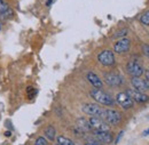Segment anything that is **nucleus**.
I'll return each instance as SVG.
<instances>
[{
  "label": "nucleus",
  "mask_w": 149,
  "mask_h": 145,
  "mask_svg": "<svg viewBox=\"0 0 149 145\" xmlns=\"http://www.w3.org/2000/svg\"><path fill=\"white\" fill-rule=\"evenodd\" d=\"M90 95L94 101H96L99 104H102L104 106H112L115 104V101H113L111 96L109 94L104 93L103 90H101V89L94 88L90 91Z\"/></svg>",
  "instance_id": "f257e3e1"
},
{
  "label": "nucleus",
  "mask_w": 149,
  "mask_h": 145,
  "mask_svg": "<svg viewBox=\"0 0 149 145\" xmlns=\"http://www.w3.org/2000/svg\"><path fill=\"white\" fill-rule=\"evenodd\" d=\"M81 110L84 113L91 115V117H97V118H101L103 119V115H104V109L100 108L97 104H92V103H87V104H84L81 106Z\"/></svg>",
  "instance_id": "f03ea898"
},
{
  "label": "nucleus",
  "mask_w": 149,
  "mask_h": 145,
  "mask_svg": "<svg viewBox=\"0 0 149 145\" xmlns=\"http://www.w3.org/2000/svg\"><path fill=\"white\" fill-rule=\"evenodd\" d=\"M88 122L91 125V128L94 131H109V124H107L103 119L97 117H91L88 119Z\"/></svg>",
  "instance_id": "7ed1b4c3"
},
{
  "label": "nucleus",
  "mask_w": 149,
  "mask_h": 145,
  "mask_svg": "<svg viewBox=\"0 0 149 145\" xmlns=\"http://www.w3.org/2000/svg\"><path fill=\"white\" fill-rule=\"evenodd\" d=\"M97 59L99 62L104 65V66H112L115 65L116 63V59H115V55L111 50L109 49H106V50H102L100 54L97 55Z\"/></svg>",
  "instance_id": "20e7f679"
},
{
  "label": "nucleus",
  "mask_w": 149,
  "mask_h": 145,
  "mask_svg": "<svg viewBox=\"0 0 149 145\" xmlns=\"http://www.w3.org/2000/svg\"><path fill=\"white\" fill-rule=\"evenodd\" d=\"M103 120L110 125H118L122 121V115L119 112H117L115 110H104Z\"/></svg>",
  "instance_id": "39448f33"
},
{
  "label": "nucleus",
  "mask_w": 149,
  "mask_h": 145,
  "mask_svg": "<svg viewBox=\"0 0 149 145\" xmlns=\"http://www.w3.org/2000/svg\"><path fill=\"white\" fill-rule=\"evenodd\" d=\"M104 81L110 87H120L123 85V82H124L123 78L118 73H115V72L107 73L104 75Z\"/></svg>",
  "instance_id": "423d86ee"
},
{
  "label": "nucleus",
  "mask_w": 149,
  "mask_h": 145,
  "mask_svg": "<svg viewBox=\"0 0 149 145\" xmlns=\"http://www.w3.org/2000/svg\"><path fill=\"white\" fill-rule=\"evenodd\" d=\"M116 102L123 108V109L127 110L131 109L133 106V99L131 98V96L126 91H122L116 96Z\"/></svg>",
  "instance_id": "0eeeda50"
},
{
  "label": "nucleus",
  "mask_w": 149,
  "mask_h": 145,
  "mask_svg": "<svg viewBox=\"0 0 149 145\" xmlns=\"http://www.w3.org/2000/svg\"><path fill=\"white\" fill-rule=\"evenodd\" d=\"M131 48V40L129 38H122L113 45V50L118 54H123L129 52Z\"/></svg>",
  "instance_id": "6e6552de"
},
{
  "label": "nucleus",
  "mask_w": 149,
  "mask_h": 145,
  "mask_svg": "<svg viewBox=\"0 0 149 145\" xmlns=\"http://www.w3.org/2000/svg\"><path fill=\"white\" fill-rule=\"evenodd\" d=\"M126 93L131 96V98L133 99V102H138V103H146L149 101L148 95H146L145 93L135 89H129L126 90Z\"/></svg>",
  "instance_id": "1a4fd4ad"
},
{
  "label": "nucleus",
  "mask_w": 149,
  "mask_h": 145,
  "mask_svg": "<svg viewBox=\"0 0 149 145\" xmlns=\"http://www.w3.org/2000/svg\"><path fill=\"white\" fill-rule=\"evenodd\" d=\"M126 69H127V72L130 73L132 77H141L145 73L143 68L139 63H136V62H130V63H127Z\"/></svg>",
  "instance_id": "9d476101"
},
{
  "label": "nucleus",
  "mask_w": 149,
  "mask_h": 145,
  "mask_svg": "<svg viewBox=\"0 0 149 145\" xmlns=\"http://www.w3.org/2000/svg\"><path fill=\"white\" fill-rule=\"evenodd\" d=\"M94 138L97 142L109 144L112 142V134L109 131H94Z\"/></svg>",
  "instance_id": "9b49d317"
},
{
  "label": "nucleus",
  "mask_w": 149,
  "mask_h": 145,
  "mask_svg": "<svg viewBox=\"0 0 149 145\" xmlns=\"http://www.w3.org/2000/svg\"><path fill=\"white\" fill-rule=\"evenodd\" d=\"M131 84L133 86V89L139 91H146L147 89H149L147 84L145 80H142L140 77H132V80H131Z\"/></svg>",
  "instance_id": "f8f14e48"
},
{
  "label": "nucleus",
  "mask_w": 149,
  "mask_h": 145,
  "mask_svg": "<svg viewBox=\"0 0 149 145\" xmlns=\"http://www.w3.org/2000/svg\"><path fill=\"white\" fill-rule=\"evenodd\" d=\"M86 78H87V80H88V82L93 86L94 88H97V89H101L102 88V86H103V82L101 81V79L93 72H88L87 73V75H86Z\"/></svg>",
  "instance_id": "ddd939ff"
},
{
  "label": "nucleus",
  "mask_w": 149,
  "mask_h": 145,
  "mask_svg": "<svg viewBox=\"0 0 149 145\" xmlns=\"http://www.w3.org/2000/svg\"><path fill=\"white\" fill-rule=\"evenodd\" d=\"M13 16V10L12 8L8 6V3H6L5 1L0 0V17L1 18H9Z\"/></svg>",
  "instance_id": "4468645a"
},
{
  "label": "nucleus",
  "mask_w": 149,
  "mask_h": 145,
  "mask_svg": "<svg viewBox=\"0 0 149 145\" xmlns=\"http://www.w3.org/2000/svg\"><path fill=\"white\" fill-rule=\"evenodd\" d=\"M77 128L80 129V130H83L84 133H86V131H91V130H92L88 120H86V119H84V118H79V119L77 120Z\"/></svg>",
  "instance_id": "2eb2a0df"
},
{
  "label": "nucleus",
  "mask_w": 149,
  "mask_h": 145,
  "mask_svg": "<svg viewBox=\"0 0 149 145\" xmlns=\"http://www.w3.org/2000/svg\"><path fill=\"white\" fill-rule=\"evenodd\" d=\"M56 130L53 126H48L45 130V137H47L49 141H54L55 139Z\"/></svg>",
  "instance_id": "dca6fc26"
},
{
  "label": "nucleus",
  "mask_w": 149,
  "mask_h": 145,
  "mask_svg": "<svg viewBox=\"0 0 149 145\" xmlns=\"http://www.w3.org/2000/svg\"><path fill=\"white\" fill-rule=\"evenodd\" d=\"M56 139H57L58 145H74V143L71 139H69V138H67L64 136H58Z\"/></svg>",
  "instance_id": "f3484780"
},
{
  "label": "nucleus",
  "mask_w": 149,
  "mask_h": 145,
  "mask_svg": "<svg viewBox=\"0 0 149 145\" xmlns=\"http://www.w3.org/2000/svg\"><path fill=\"white\" fill-rule=\"evenodd\" d=\"M140 22H141L143 25L149 26V10L145 12V13H143V14L140 16Z\"/></svg>",
  "instance_id": "a211bd4d"
},
{
  "label": "nucleus",
  "mask_w": 149,
  "mask_h": 145,
  "mask_svg": "<svg viewBox=\"0 0 149 145\" xmlns=\"http://www.w3.org/2000/svg\"><path fill=\"white\" fill-rule=\"evenodd\" d=\"M127 29H122V30H119V31H117L112 38H123V37H125L127 35Z\"/></svg>",
  "instance_id": "6ab92c4d"
},
{
  "label": "nucleus",
  "mask_w": 149,
  "mask_h": 145,
  "mask_svg": "<svg viewBox=\"0 0 149 145\" xmlns=\"http://www.w3.org/2000/svg\"><path fill=\"white\" fill-rule=\"evenodd\" d=\"M35 145H48L47 144V141H46V138L45 137H38L37 139H36V142H35Z\"/></svg>",
  "instance_id": "aec40b11"
},
{
  "label": "nucleus",
  "mask_w": 149,
  "mask_h": 145,
  "mask_svg": "<svg viewBox=\"0 0 149 145\" xmlns=\"http://www.w3.org/2000/svg\"><path fill=\"white\" fill-rule=\"evenodd\" d=\"M142 52L149 58V45H143L142 46Z\"/></svg>",
  "instance_id": "412c9836"
},
{
  "label": "nucleus",
  "mask_w": 149,
  "mask_h": 145,
  "mask_svg": "<svg viewBox=\"0 0 149 145\" xmlns=\"http://www.w3.org/2000/svg\"><path fill=\"white\" fill-rule=\"evenodd\" d=\"M123 135H124V131H120V133H119V135L117 136V138H116V141H115V143H116V144H117V143H118V142L120 141V137H122Z\"/></svg>",
  "instance_id": "4be33fe9"
},
{
  "label": "nucleus",
  "mask_w": 149,
  "mask_h": 145,
  "mask_svg": "<svg viewBox=\"0 0 149 145\" xmlns=\"http://www.w3.org/2000/svg\"><path fill=\"white\" fill-rule=\"evenodd\" d=\"M145 81H146V84H147V86H148L149 88V70L146 71V79H145Z\"/></svg>",
  "instance_id": "5701e85b"
},
{
  "label": "nucleus",
  "mask_w": 149,
  "mask_h": 145,
  "mask_svg": "<svg viewBox=\"0 0 149 145\" xmlns=\"http://www.w3.org/2000/svg\"><path fill=\"white\" fill-rule=\"evenodd\" d=\"M142 135H143V136H148V135H149V129H147V130H145V131L142 133Z\"/></svg>",
  "instance_id": "b1692460"
},
{
  "label": "nucleus",
  "mask_w": 149,
  "mask_h": 145,
  "mask_svg": "<svg viewBox=\"0 0 149 145\" xmlns=\"http://www.w3.org/2000/svg\"><path fill=\"white\" fill-rule=\"evenodd\" d=\"M86 145H100L99 143H96V142H90V143H87Z\"/></svg>",
  "instance_id": "393cba45"
},
{
  "label": "nucleus",
  "mask_w": 149,
  "mask_h": 145,
  "mask_svg": "<svg viewBox=\"0 0 149 145\" xmlns=\"http://www.w3.org/2000/svg\"><path fill=\"white\" fill-rule=\"evenodd\" d=\"M52 2H53V0H48V1H47V3H46V5H47V6H48V7H49V6H51V3H52Z\"/></svg>",
  "instance_id": "a878e982"
},
{
  "label": "nucleus",
  "mask_w": 149,
  "mask_h": 145,
  "mask_svg": "<svg viewBox=\"0 0 149 145\" xmlns=\"http://www.w3.org/2000/svg\"><path fill=\"white\" fill-rule=\"evenodd\" d=\"M5 135H6V136H10V131H6Z\"/></svg>",
  "instance_id": "bb28decb"
},
{
  "label": "nucleus",
  "mask_w": 149,
  "mask_h": 145,
  "mask_svg": "<svg viewBox=\"0 0 149 145\" xmlns=\"http://www.w3.org/2000/svg\"><path fill=\"white\" fill-rule=\"evenodd\" d=\"M0 29H1V25H0Z\"/></svg>",
  "instance_id": "cd10ccee"
}]
</instances>
